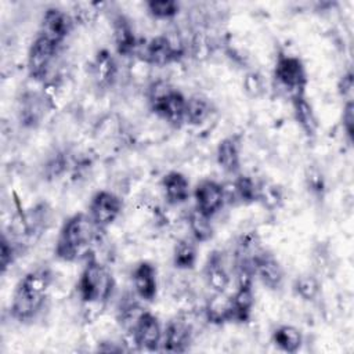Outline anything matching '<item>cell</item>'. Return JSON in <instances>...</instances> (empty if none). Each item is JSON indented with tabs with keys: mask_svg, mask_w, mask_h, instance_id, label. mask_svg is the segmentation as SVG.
Wrapping results in <instances>:
<instances>
[{
	"mask_svg": "<svg viewBox=\"0 0 354 354\" xmlns=\"http://www.w3.org/2000/svg\"><path fill=\"white\" fill-rule=\"evenodd\" d=\"M53 283V272L47 267H37L28 271L17 283L10 314L21 322L28 324L41 313Z\"/></svg>",
	"mask_w": 354,
	"mask_h": 354,
	"instance_id": "6da1fadb",
	"label": "cell"
},
{
	"mask_svg": "<svg viewBox=\"0 0 354 354\" xmlns=\"http://www.w3.org/2000/svg\"><path fill=\"white\" fill-rule=\"evenodd\" d=\"M95 231L87 213L72 214L59 228L54 248L55 257L66 263L86 260L90 256Z\"/></svg>",
	"mask_w": 354,
	"mask_h": 354,
	"instance_id": "7a4b0ae2",
	"label": "cell"
},
{
	"mask_svg": "<svg viewBox=\"0 0 354 354\" xmlns=\"http://www.w3.org/2000/svg\"><path fill=\"white\" fill-rule=\"evenodd\" d=\"M113 288L115 281L109 270L90 254L76 283L79 299L86 304H101L112 296Z\"/></svg>",
	"mask_w": 354,
	"mask_h": 354,
	"instance_id": "3957f363",
	"label": "cell"
},
{
	"mask_svg": "<svg viewBox=\"0 0 354 354\" xmlns=\"http://www.w3.org/2000/svg\"><path fill=\"white\" fill-rule=\"evenodd\" d=\"M151 111L173 127L185 123L187 97L165 80L153 82L148 88Z\"/></svg>",
	"mask_w": 354,
	"mask_h": 354,
	"instance_id": "277c9868",
	"label": "cell"
},
{
	"mask_svg": "<svg viewBox=\"0 0 354 354\" xmlns=\"http://www.w3.org/2000/svg\"><path fill=\"white\" fill-rule=\"evenodd\" d=\"M274 80L277 87L282 90L289 100L306 95V87L308 84V75L303 61L288 53H278L274 65Z\"/></svg>",
	"mask_w": 354,
	"mask_h": 354,
	"instance_id": "5b68a950",
	"label": "cell"
},
{
	"mask_svg": "<svg viewBox=\"0 0 354 354\" xmlns=\"http://www.w3.org/2000/svg\"><path fill=\"white\" fill-rule=\"evenodd\" d=\"M123 209L122 199L112 191H97L88 205V217L97 230H105L112 225Z\"/></svg>",
	"mask_w": 354,
	"mask_h": 354,
	"instance_id": "8992f818",
	"label": "cell"
},
{
	"mask_svg": "<svg viewBox=\"0 0 354 354\" xmlns=\"http://www.w3.org/2000/svg\"><path fill=\"white\" fill-rule=\"evenodd\" d=\"M185 50L180 39L169 35L152 37L144 47V61L155 66H166L183 58Z\"/></svg>",
	"mask_w": 354,
	"mask_h": 354,
	"instance_id": "52a82bcc",
	"label": "cell"
},
{
	"mask_svg": "<svg viewBox=\"0 0 354 354\" xmlns=\"http://www.w3.org/2000/svg\"><path fill=\"white\" fill-rule=\"evenodd\" d=\"M194 199L195 209L212 218L227 202L225 188L223 184L214 180H202L194 188Z\"/></svg>",
	"mask_w": 354,
	"mask_h": 354,
	"instance_id": "ba28073f",
	"label": "cell"
},
{
	"mask_svg": "<svg viewBox=\"0 0 354 354\" xmlns=\"http://www.w3.org/2000/svg\"><path fill=\"white\" fill-rule=\"evenodd\" d=\"M58 47L40 33L35 37L28 51V72L33 79H44Z\"/></svg>",
	"mask_w": 354,
	"mask_h": 354,
	"instance_id": "9c48e42d",
	"label": "cell"
},
{
	"mask_svg": "<svg viewBox=\"0 0 354 354\" xmlns=\"http://www.w3.org/2000/svg\"><path fill=\"white\" fill-rule=\"evenodd\" d=\"M133 339L140 350L158 351L162 346L163 330L159 319L149 311H145L137 319L133 330Z\"/></svg>",
	"mask_w": 354,
	"mask_h": 354,
	"instance_id": "30bf717a",
	"label": "cell"
},
{
	"mask_svg": "<svg viewBox=\"0 0 354 354\" xmlns=\"http://www.w3.org/2000/svg\"><path fill=\"white\" fill-rule=\"evenodd\" d=\"M73 29V18L58 7H48L41 18L39 33L61 46Z\"/></svg>",
	"mask_w": 354,
	"mask_h": 354,
	"instance_id": "8fae6325",
	"label": "cell"
},
{
	"mask_svg": "<svg viewBox=\"0 0 354 354\" xmlns=\"http://www.w3.org/2000/svg\"><path fill=\"white\" fill-rule=\"evenodd\" d=\"M254 277L270 290H277L285 279V270L279 260L266 249H261L253 259Z\"/></svg>",
	"mask_w": 354,
	"mask_h": 354,
	"instance_id": "7c38bea8",
	"label": "cell"
},
{
	"mask_svg": "<svg viewBox=\"0 0 354 354\" xmlns=\"http://www.w3.org/2000/svg\"><path fill=\"white\" fill-rule=\"evenodd\" d=\"M136 296L142 301H153L158 295V272L152 263L140 261L131 272Z\"/></svg>",
	"mask_w": 354,
	"mask_h": 354,
	"instance_id": "4fadbf2b",
	"label": "cell"
},
{
	"mask_svg": "<svg viewBox=\"0 0 354 354\" xmlns=\"http://www.w3.org/2000/svg\"><path fill=\"white\" fill-rule=\"evenodd\" d=\"M202 275L206 285L214 293H224L227 290L231 278L225 266V259L223 252L213 250L209 253L202 270Z\"/></svg>",
	"mask_w": 354,
	"mask_h": 354,
	"instance_id": "5bb4252c",
	"label": "cell"
},
{
	"mask_svg": "<svg viewBox=\"0 0 354 354\" xmlns=\"http://www.w3.org/2000/svg\"><path fill=\"white\" fill-rule=\"evenodd\" d=\"M192 340V328L188 321L174 318L169 321L162 336V350L167 353H184Z\"/></svg>",
	"mask_w": 354,
	"mask_h": 354,
	"instance_id": "9a60e30c",
	"label": "cell"
},
{
	"mask_svg": "<svg viewBox=\"0 0 354 354\" xmlns=\"http://www.w3.org/2000/svg\"><path fill=\"white\" fill-rule=\"evenodd\" d=\"M112 39L115 50L122 57H130L134 54L138 40L134 30V26L131 25V21L123 15L118 14L113 17L112 21Z\"/></svg>",
	"mask_w": 354,
	"mask_h": 354,
	"instance_id": "2e32d148",
	"label": "cell"
},
{
	"mask_svg": "<svg viewBox=\"0 0 354 354\" xmlns=\"http://www.w3.org/2000/svg\"><path fill=\"white\" fill-rule=\"evenodd\" d=\"M241 149L242 142L238 134L223 138L216 149L217 165L231 176H236L241 170Z\"/></svg>",
	"mask_w": 354,
	"mask_h": 354,
	"instance_id": "e0dca14e",
	"label": "cell"
},
{
	"mask_svg": "<svg viewBox=\"0 0 354 354\" xmlns=\"http://www.w3.org/2000/svg\"><path fill=\"white\" fill-rule=\"evenodd\" d=\"M253 307V285H236V290L230 296V322H248L252 317Z\"/></svg>",
	"mask_w": 354,
	"mask_h": 354,
	"instance_id": "ac0fdd59",
	"label": "cell"
},
{
	"mask_svg": "<svg viewBox=\"0 0 354 354\" xmlns=\"http://www.w3.org/2000/svg\"><path fill=\"white\" fill-rule=\"evenodd\" d=\"M160 187L163 196L169 205H181L189 199L191 185L185 174L180 171H169L162 177Z\"/></svg>",
	"mask_w": 354,
	"mask_h": 354,
	"instance_id": "d6986e66",
	"label": "cell"
},
{
	"mask_svg": "<svg viewBox=\"0 0 354 354\" xmlns=\"http://www.w3.org/2000/svg\"><path fill=\"white\" fill-rule=\"evenodd\" d=\"M118 73V62L112 53L106 48L100 50L91 62V77L97 87H109Z\"/></svg>",
	"mask_w": 354,
	"mask_h": 354,
	"instance_id": "ffe728a7",
	"label": "cell"
},
{
	"mask_svg": "<svg viewBox=\"0 0 354 354\" xmlns=\"http://www.w3.org/2000/svg\"><path fill=\"white\" fill-rule=\"evenodd\" d=\"M293 116L301 131L308 137L313 138L318 130V120L313 105L308 102L306 95H299L290 100Z\"/></svg>",
	"mask_w": 354,
	"mask_h": 354,
	"instance_id": "44dd1931",
	"label": "cell"
},
{
	"mask_svg": "<svg viewBox=\"0 0 354 354\" xmlns=\"http://www.w3.org/2000/svg\"><path fill=\"white\" fill-rule=\"evenodd\" d=\"M231 191L225 188L227 201H230V198L232 196V202H238L242 205H250L257 202V183L250 176L236 174L235 180L231 184Z\"/></svg>",
	"mask_w": 354,
	"mask_h": 354,
	"instance_id": "7402d4cb",
	"label": "cell"
},
{
	"mask_svg": "<svg viewBox=\"0 0 354 354\" xmlns=\"http://www.w3.org/2000/svg\"><path fill=\"white\" fill-rule=\"evenodd\" d=\"M198 261L196 242L189 238L180 239L173 249V266L177 270H192Z\"/></svg>",
	"mask_w": 354,
	"mask_h": 354,
	"instance_id": "603a6c76",
	"label": "cell"
},
{
	"mask_svg": "<svg viewBox=\"0 0 354 354\" xmlns=\"http://www.w3.org/2000/svg\"><path fill=\"white\" fill-rule=\"evenodd\" d=\"M272 343L285 353H297L303 344L301 332L292 325H281L272 332Z\"/></svg>",
	"mask_w": 354,
	"mask_h": 354,
	"instance_id": "cb8c5ba5",
	"label": "cell"
},
{
	"mask_svg": "<svg viewBox=\"0 0 354 354\" xmlns=\"http://www.w3.org/2000/svg\"><path fill=\"white\" fill-rule=\"evenodd\" d=\"M188 228L191 231L192 239L196 243L207 242L214 235V228L212 224V218L202 214L196 209H194L188 216Z\"/></svg>",
	"mask_w": 354,
	"mask_h": 354,
	"instance_id": "d4e9b609",
	"label": "cell"
},
{
	"mask_svg": "<svg viewBox=\"0 0 354 354\" xmlns=\"http://www.w3.org/2000/svg\"><path fill=\"white\" fill-rule=\"evenodd\" d=\"M212 112V105L207 98L196 94L187 98L185 106V123L192 126H199L207 120Z\"/></svg>",
	"mask_w": 354,
	"mask_h": 354,
	"instance_id": "484cf974",
	"label": "cell"
},
{
	"mask_svg": "<svg viewBox=\"0 0 354 354\" xmlns=\"http://www.w3.org/2000/svg\"><path fill=\"white\" fill-rule=\"evenodd\" d=\"M206 319L214 325L230 322V297L224 293H216L205 307Z\"/></svg>",
	"mask_w": 354,
	"mask_h": 354,
	"instance_id": "4316f807",
	"label": "cell"
},
{
	"mask_svg": "<svg viewBox=\"0 0 354 354\" xmlns=\"http://www.w3.org/2000/svg\"><path fill=\"white\" fill-rule=\"evenodd\" d=\"M293 292L301 300L313 303L321 293L319 279L313 274H301L293 281Z\"/></svg>",
	"mask_w": 354,
	"mask_h": 354,
	"instance_id": "83f0119b",
	"label": "cell"
},
{
	"mask_svg": "<svg viewBox=\"0 0 354 354\" xmlns=\"http://www.w3.org/2000/svg\"><path fill=\"white\" fill-rule=\"evenodd\" d=\"M257 202L268 210H277L283 202L282 188L271 181L257 183Z\"/></svg>",
	"mask_w": 354,
	"mask_h": 354,
	"instance_id": "f1b7e54d",
	"label": "cell"
},
{
	"mask_svg": "<svg viewBox=\"0 0 354 354\" xmlns=\"http://www.w3.org/2000/svg\"><path fill=\"white\" fill-rule=\"evenodd\" d=\"M145 7L147 12L155 19H171L180 12V3L174 0H149Z\"/></svg>",
	"mask_w": 354,
	"mask_h": 354,
	"instance_id": "f546056e",
	"label": "cell"
},
{
	"mask_svg": "<svg viewBox=\"0 0 354 354\" xmlns=\"http://www.w3.org/2000/svg\"><path fill=\"white\" fill-rule=\"evenodd\" d=\"M17 256H18L17 245L11 239H8L6 236V234H3L1 241H0V268H1V274H4L11 267V264H14Z\"/></svg>",
	"mask_w": 354,
	"mask_h": 354,
	"instance_id": "4dcf8cb0",
	"label": "cell"
},
{
	"mask_svg": "<svg viewBox=\"0 0 354 354\" xmlns=\"http://www.w3.org/2000/svg\"><path fill=\"white\" fill-rule=\"evenodd\" d=\"M243 88L248 93V95L256 98L260 97L263 94L264 90V84H263V79L259 73L256 72H250L245 76L243 79Z\"/></svg>",
	"mask_w": 354,
	"mask_h": 354,
	"instance_id": "1f68e13d",
	"label": "cell"
},
{
	"mask_svg": "<svg viewBox=\"0 0 354 354\" xmlns=\"http://www.w3.org/2000/svg\"><path fill=\"white\" fill-rule=\"evenodd\" d=\"M342 122H343V130L346 133L347 140L350 142H353V140H354V104H353V101L344 102Z\"/></svg>",
	"mask_w": 354,
	"mask_h": 354,
	"instance_id": "d6a6232c",
	"label": "cell"
},
{
	"mask_svg": "<svg viewBox=\"0 0 354 354\" xmlns=\"http://www.w3.org/2000/svg\"><path fill=\"white\" fill-rule=\"evenodd\" d=\"M353 88H354V76L351 71H348L340 77L337 83V90H339V94L344 98V101H353Z\"/></svg>",
	"mask_w": 354,
	"mask_h": 354,
	"instance_id": "836d02e7",
	"label": "cell"
},
{
	"mask_svg": "<svg viewBox=\"0 0 354 354\" xmlns=\"http://www.w3.org/2000/svg\"><path fill=\"white\" fill-rule=\"evenodd\" d=\"M307 181H308V187L311 188L313 192H321L324 184H322V178H321V174L318 171H313L310 173V176L307 177Z\"/></svg>",
	"mask_w": 354,
	"mask_h": 354,
	"instance_id": "e575fe53",
	"label": "cell"
}]
</instances>
